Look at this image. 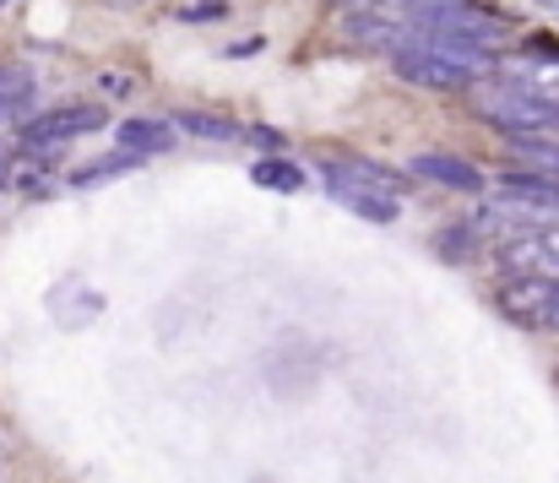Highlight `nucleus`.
Segmentation results:
<instances>
[{
	"label": "nucleus",
	"mask_w": 559,
	"mask_h": 483,
	"mask_svg": "<svg viewBox=\"0 0 559 483\" xmlns=\"http://www.w3.org/2000/svg\"><path fill=\"white\" fill-rule=\"evenodd\" d=\"M473 228H495L500 239L527 234V228H559V179L533 168H506L500 190L484 201Z\"/></svg>",
	"instance_id": "1"
},
{
	"label": "nucleus",
	"mask_w": 559,
	"mask_h": 483,
	"mask_svg": "<svg viewBox=\"0 0 559 483\" xmlns=\"http://www.w3.org/2000/svg\"><path fill=\"white\" fill-rule=\"evenodd\" d=\"M316 168L326 174V190L332 201H348V196H380V201H402L407 196V174L385 168V163L365 158V153H348V148H321Z\"/></svg>",
	"instance_id": "2"
},
{
	"label": "nucleus",
	"mask_w": 559,
	"mask_h": 483,
	"mask_svg": "<svg viewBox=\"0 0 559 483\" xmlns=\"http://www.w3.org/2000/svg\"><path fill=\"white\" fill-rule=\"evenodd\" d=\"M104 126H109V109H104V104H55V109L27 115L16 142H22L27 153H55V148H66V142H76V137H93V131H104Z\"/></svg>",
	"instance_id": "3"
},
{
	"label": "nucleus",
	"mask_w": 559,
	"mask_h": 483,
	"mask_svg": "<svg viewBox=\"0 0 559 483\" xmlns=\"http://www.w3.org/2000/svg\"><path fill=\"white\" fill-rule=\"evenodd\" d=\"M478 115H484L489 126L511 131V137H549V131H559V104L533 98V93H522V87H506V82L484 93Z\"/></svg>",
	"instance_id": "4"
},
{
	"label": "nucleus",
	"mask_w": 559,
	"mask_h": 483,
	"mask_svg": "<svg viewBox=\"0 0 559 483\" xmlns=\"http://www.w3.org/2000/svg\"><path fill=\"white\" fill-rule=\"evenodd\" d=\"M500 82H506V87H522V93H533V98L559 104V44H549V38H527L522 55L500 60Z\"/></svg>",
	"instance_id": "5"
},
{
	"label": "nucleus",
	"mask_w": 559,
	"mask_h": 483,
	"mask_svg": "<svg viewBox=\"0 0 559 483\" xmlns=\"http://www.w3.org/2000/svg\"><path fill=\"white\" fill-rule=\"evenodd\" d=\"M391 66H396V76H402V82L429 87V93H462V87H473V82H478L473 71H456V66H451V60H440L429 44H418V33L391 55Z\"/></svg>",
	"instance_id": "6"
},
{
	"label": "nucleus",
	"mask_w": 559,
	"mask_h": 483,
	"mask_svg": "<svg viewBox=\"0 0 559 483\" xmlns=\"http://www.w3.org/2000/svg\"><path fill=\"white\" fill-rule=\"evenodd\" d=\"M500 267L506 278H555L559 283V228H527L500 239Z\"/></svg>",
	"instance_id": "7"
},
{
	"label": "nucleus",
	"mask_w": 559,
	"mask_h": 483,
	"mask_svg": "<svg viewBox=\"0 0 559 483\" xmlns=\"http://www.w3.org/2000/svg\"><path fill=\"white\" fill-rule=\"evenodd\" d=\"M407 174H418V179H429V185H440V190L489 196V174H484L478 163L456 158V153H418V158L407 163Z\"/></svg>",
	"instance_id": "8"
},
{
	"label": "nucleus",
	"mask_w": 559,
	"mask_h": 483,
	"mask_svg": "<svg viewBox=\"0 0 559 483\" xmlns=\"http://www.w3.org/2000/svg\"><path fill=\"white\" fill-rule=\"evenodd\" d=\"M555 299H559L555 278H511V283L500 288V310L516 326H544L549 310H555Z\"/></svg>",
	"instance_id": "9"
},
{
	"label": "nucleus",
	"mask_w": 559,
	"mask_h": 483,
	"mask_svg": "<svg viewBox=\"0 0 559 483\" xmlns=\"http://www.w3.org/2000/svg\"><path fill=\"white\" fill-rule=\"evenodd\" d=\"M115 148H120V153H131V158L169 153V148H175V120H147V115L120 120V126H115Z\"/></svg>",
	"instance_id": "10"
},
{
	"label": "nucleus",
	"mask_w": 559,
	"mask_h": 483,
	"mask_svg": "<svg viewBox=\"0 0 559 483\" xmlns=\"http://www.w3.org/2000/svg\"><path fill=\"white\" fill-rule=\"evenodd\" d=\"M250 179H255L261 190H277V196L305 190V168H299L294 158H255L250 163Z\"/></svg>",
	"instance_id": "11"
},
{
	"label": "nucleus",
	"mask_w": 559,
	"mask_h": 483,
	"mask_svg": "<svg viewBox=\"0 0 559 483\" xmlns=\"http://www.w3.org/2000/svg\"><path fill=\"white\" fill-rule=\"evenodd\" d=\"M175 126L190 131V137H201V142H239L245 137V126H234L228 115H206V109H180Z\"/></svg>",
	"instance_id": "12"
},
{
	"label": "nucleus",
	"mask_w": 559,
	"mask_h": 483,
	"mask_svg": "<svg viewBox=\"0 0 559 483\" xmlns=\"http://www.w3.org/2000/svg\"><path fill=\"white\" fill-rule=\"evenodd\" d=\"M142 158H131V153H109V158H93L82 163L76 174H71V190H87V185H98V179H115V174H131Z\"/></svg>",
	"instance_id": "13"
},
{
	"label": "nucleus",
	"mask_w": 559,
	"mask_h": 483,
	"mask_svg": "<svg viewBox=\"0 0 559 483\" xmlns=\"http://www.w3.org/2000/svg\"><path fill=\"white\" fill-rule=\"evenodd\" d=\"M440 256H445V261H473V256H478V228H473V223H467V228H462V223L445 228V234H440Z\"/></svg>",
	"instance_id": "14"
},
{
	"label": "nucleus",
	"mask_w": 559,
	"mask_h": 483,
	"mask_svg": "<svg viewBox=\"0 0 559 483\" xmlns=\"http://www.w3.org/2000/svg\"><path fill=\"white\" fill-rule=\"evenodd\" d=\"M343 207L359 212V217H370V223H391V217L402 212V201H380V196H348Z\"/></svg>",
	"instance_id": "15"
},
{
	"label": "nucleus",
	"mask_w": 559,
	"mask_h": 483,
	"mask_svg": "<svg viewBox=\"0 0 559 483\" xmlns=\"http://www.w3.org/2000/svg\"><path fill=\"white\" fill-rule=\"evenodd\" d=\"M228 16V0H190L180 5V22H223Z\"/></svg>",
	"instance_id": "16"
},
{
	"label": "nucleus",
	"mask_w": 559,
	"mask_h": 483,
	"mask_svg": "<svg viewBox=\"0 0 559 483\" xmlns=\"http://www.w3.org/2000/svg\"><path fill=\"white\" fill-rule=\"evenodd\" d=\"M245 142L266 148V158H277V148H288V142H283V131H272V126H250V131H245Z\"/></svg>",
	"instance_id": "17"
},
{
	"label": "nucleus",
	"mask_w": 559,
	"mask_h": 483,
	"mask_svg": "<svg viewBox=\"0 0 559 483\" xmlns=\"http://www.w3.org/2000/svg\"><path fill=\"white\" fill-rule=\"evenodd\" d=\"M261 49V38H239V44H228V60H245V55H255Z\"/></svg>",
	"instance_id": "18"
},
{
	"label": "nucleus",
	"mask_w": 559,
	"mask_h": 483,
	"mask_svg": "<svg viewBox=\"0 0 559 483\" xmlns=\"http://www.w3.org/2000/svg\"><path fill=\"white\" fill-rule=\"evenodd\" d=\"M5 168H11V148L0 142V174H5Z\"/></svg>",
	"instance_id": "19"
},
{
	"label": "nucleus",
	"mask_w": 559,
	"mask_h": 483,
	"mask_svg": "<svg viewBox=\"0 0 559 483\" xmlns=\"http://www.w3.org/2000/svg\"><path fill=\"white\" fill-rule=\"evenodd\" d=\"M120 5H136V0H120Z\"/></svg>",
	"instance_id": "20"
},
{
	"label": "nucleus",
	"mask_w": 559,
	"mask_h": 483,
	"mask_svg": "<svg viewBox=\"0 0 559 483\" xmlns=\"http://www.w3.org/2000/svg\"><path fill=\"white\" fill-rule=\"evenodd\" d=\"M0 5H5V0H0Z\"/></svg>",
	"instance_id": "21"
}]
</instances>
